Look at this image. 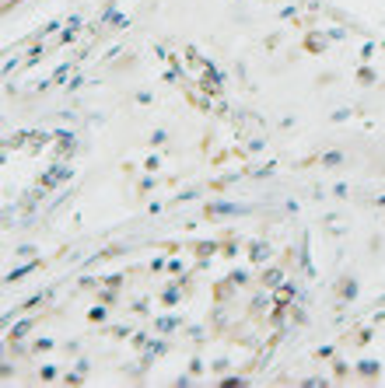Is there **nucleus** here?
Masks as SVG:
<instances>
[{
  "label": "nucleus",
  "instance_id": "f257e3e1",
  "mask_svg": "<svg viewBox=\"0 0 385 388\" xmlns=\"http://www.w3.org/2000/svg\"><path fill=\"white\" fill-rule=\"evenodd\" d=\"M74 175V168H67V165H60V168H53V175H46L42 178V189H53V185H60V182H67Z\"/></svg>",
  "mask_w": 385,
  "mask_h": 388
},
{
  "label": "nucleus",
  "instance_id": "f03ea898",
  "mask_svg": "<svg viewBox=\"0 0 385 388\" xmlns=\"http://www.w3.org/2000/svg\"><path fill=\"white\" fill-rule=\"evenodd\" d=\"M263 283H266V287H277V283H280V269H270V273L263 277Z\"/></svg>",
  "mask_w": 385,
  "mask_h": 388
},
{
  "label": "nucleus",
  "instance_id": "7ed1b4c3",
  "mask_svg": "<svg viewBox=\"0 0 385 388\" xmlns=\"http://www.w3.org/2000/svg\"><path fill=\"white\" fill-rule=\"evenodd\" d=\"M322 161H326V165H340V161H343V154H336V150H333V154H326Z\"/></svg>",
  "mask_w": 385,
  "mask_h": 388
},
{
  "label": "nucleus",
  "instance_id": "20e7f679",
  "mask_svg": "<svg viewBox=\"0 0 385 388\" xmlns=\"http://www.w3.org/2000/svg\"><path fill=\"white\" fill-rule=\"evenodd\" d=\"M252 252H256V255H252V259H256V262H263V259H266V248H263V245H256V248H252Z\"/></svg>",
  "mask_w": 385,
  "mask_h": 388
}]
</instances>
